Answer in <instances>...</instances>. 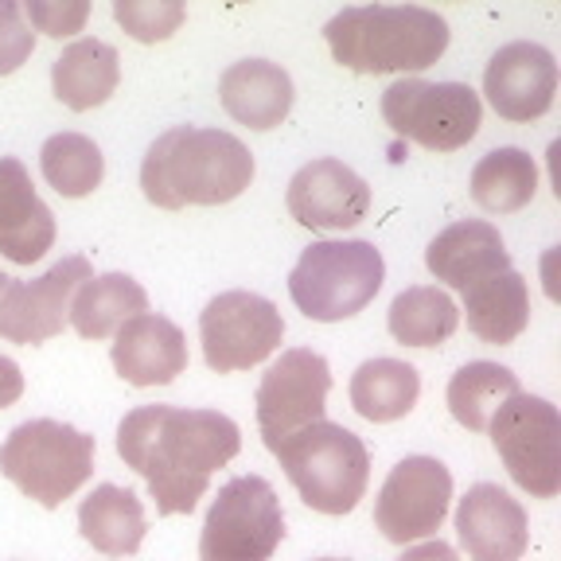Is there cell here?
I'll list each match as a JSON object with an SVG mask.
<instances>
[{
    "label": "cell",
    "instance_id": "obj_1",
    "mask_svg": "<svg viewBox=\"0 0 561 561\" xmlns=\"http://www.w3.org/2000/svg\"><path fill=\"white\" fill-rule=\"evenodd\" d=\"M242 448L238 425L219 410L137 405L117 425V456L145 476L157 515H192L210 476Z\"/></svg>",
    "mask_w": 561,
    "mask_h": 561
},
{
    "label": "cell",
    "instance_id": "obj_2",
    "mask_svg": "<svg viewBox=\"0 0 561 561\" xmlns=\"http://www.w3.org/2000/svg\"><path fill=\"white\" fill-rule=\"evenodd\" d=\"M254 184V152L234 133L175 125L160 133L140 164L145 199L164 210L222 207Z\"/></svg>",
    "mask_w": 561,
    "mask_h": 561
},
{
    "label": "cell",
    "instance_id": "obj_3",
    "mask_svg": "<svg viewBox=\"0 0 561 561\" xmlns=\"http://www.w3.org/2000/svg\"><path fill=\"white\" fill-rule=\"evenodd\" d=\"M324 39L355 75H417L448 51V24L421 4H355L328 20Z\"/></svg>",
    "mask_w": 561,
    "mask_h": 561
},
{
    "label": "cell",
    "instance_id": "obj_4",
    "mask_svg": "<svg viewBox=\"0 0 561 561\" xmlns=\"http://www.w3.org/2000/svg\"><path fill=\"white\" fill-rule=\"evenodd\" d=\"M300 500L320 515H351L367 495L370 453L359 437L332 421H312L270 448Z\"/></svg>",
    "mask_w": 561,
    "mask_h": 561
},
{
    "label": "cell",
    "instance_id": "obj_5",
    "mask_svg": "<svg viewBox=\"0 0 561 561\" xmlns=\"http://www.w3.org/2000/svg\"><path fill=\"white\" fill-rule=\"evenodd\" d=\"M94 437L51 417L24 421L0 445V476L39 507H59L94 476Z\"/></svg>",
    "mask_w": 561,
    "mask_h": 561
},
{
    "label": "cell",
    "instance_id": "obj_6",
    "mask_svg": "<svg viewBox=\"0 0 561 561\" xmlns=\"http://www.w3.org/2000/svg\"><path fill=\"white\" fill-rule=\"evenodd\" d=\"M386 262L363 238L312 242L289 273V297L316 324H340L378 297Z\"/></svg>",
    "mask_w": 561,
    "mask_h": 561
},
{
    "label": "cell",
    "instance_id": "obj_7",
    "mask_svg": "<svg viewBox=\"0 0 561 561\" xmlns=\"http://www.w3.org/2000/svg\"><path fill=\"white\" fill-rule=\"evenodd\" d=\"M382 117L398 137L430 152H456L480 133V94L465 82L402 79L382 94Z\"/></svg>",
    "mask_w": 561,
    "mask_h": 561
},
{
    "label": "cell",
    "instance_id": "obj_8",
    "mask_svg": "<svg viewBox=\"0 0 561 561\" xmlns=\"http://www.w3.org/2000/svg\"><path fill=\"white\" fill-rule=\"evenodd\" d=\"M491 445L507 465L511 480L535 500H553L561 491V413L538 394H523L495 410L488 421Z\"/></svg>",
    "mask_w": 561,
    "mask_h": 561
},
{
    "label": "cell",
    "instance_id": "obj_9",
    "mask_svg": "<svg viewBox=\"0 0 561 561\" xmlns=\"http://www.w3.org/2000/svg\"><path fill=\"white\" fill-rule=\"evenodd\" d=\"M285 538L277 491L262 476H238L210 503L199 561H270Z\"/></svg>",
    "mask_w": 561,
    "mask_h": 561
},
{
    "label": "cell",
    "instance_id": "obj_10",
    "mask_svg": "<svg viewBox=\"0 0 561 561\" xmlns=\"http://www.w3.org/2000/svg\"><path fill=\"white\" fill-rule=\"evenodd\" d=\"M280 340H285V320H280L277 305L257 293H219L199 316L203 359L219 375L257 367L280 347Z\"/></svg>",
    "mask_w": 561,
    "mask_h": 561
},
{
    "label": "cell",
    "instance_id": "obj_11",
    "mask_svg": "<svg viewBox=\"0 0 561 561\" xmlns=\"http://www.w3.org/2000/svg\"><path fill=\"white\" fill-rule=\"evenodd\" d=\"M94 277V265L82 254L62 257L35 280H16L0 273V340L39 347L55 340L70 320V300Z\"/></svg>",
    "mask_w": 561,
    "mask_h": 561
},
{
    "label": "cell",
    "instance_id": "obj_12",
    "mask_svg": "<svg viewBox=\"0 0 561 561\" xmlns=\"http://www.w3.org/2000/svg\"><path fill=\"white\" fill-rule=\"evenodd\" d=\"M453 503V472L437 456H405L390 468L375 500V526L386 542L410 546L440 530Z\"/></svg>",
    "mask_w": 561,
    "mask_h": 561
},
{
    "label": "cell",
    "instance_id": "obj_13",
    "mask_svg": "<svg viewBox=\"0 0 561 561\" xmlns=\"http://www.w3.org/2000/svg\"><path fill=\"white\" fill-rule=\"evenodd\" d=\"M328 390H332V370L324 355L308 347L280 351V359L257 382V430L265 437V448L312 421H324Z\"/></svg>",
    "mask_w": 561,
    "mask_h": 561
},
{
    "label": "cell",
    "instance_id": "obj_14",
    "mask_svg": "<svg viewBox=\"0 0 561 561\" xmlns=\"http://www.w3.org/2000/svg\"><path fill=\"white\" fill-rule=\"evenodd\" d=\"M483 94L503 122H538L550 114L558 94V62L542 44H526V39L507 44L491 55L483 70Z\"/></svg>",
    "mask_w": 561,
    "mask_h": 561
},
{
    "label": "cell",
    "instance_id": "obj_15",
    "mask_svg": "<svg viewBox=\"0 0 561 561\" xmlns=\"http://www.w3.org/2000/svg\"><path fill=\"white\" fill-rule=\"evenodd\" d=\"M285 207L308 230H351L367 219L370 187L343 160L320 157L289 180Z\"/></svg>",
    "mask_w": 561,
    "mask_h": 561
},
{
    "label": "cell",
    "instance_id": "obj_16",
    "mask_svg": "<svg viewBox=\"0 0 561 561\" xmlns=\"http://www.w3.org/2000/svg\"><path fill=\"white\" fill-rule=\"evenodd\" d=\"M456 535L468 561H518L530 542L526 511L500 483H476L456 503Z\"/></svg>",
    "mask_w": 561,
    "mask_h": 561
},
{
    "label": "cell",
    "instance_id": "obj_17",
    "mask_svg": "<svg viewBox=\"0 0 561 561\" xmlns=\"http://www.w3.org/2000/svg\"><path fill=\"white\" fill-rule=\"evenodd\" d=\"M110 359L129 386H168L187 370V340L168 316L140 312L114 332Z\"/></svg>",
    "mask_w": 561,
    "mask_h": 561
},
{
    "label": "cell",
    "instance_id": "obj_18",
    "mask_svg": "<svg viewBox=\"0 0 561 561\" xmlns=\"http://www.w3.org/2000/svg\"><path fill=\"white\" fill-rule=\"evenodd\" d=\"M55 245V215L32 187L16 157H0V254L12 265H35Z\"/></svg>",
    "mask_w": 561,
    "mask_h": 561
},
{
    "label": "cell",
    "instance_id": "obj_19",
    "mask_svg": "<svg viewBox=\"0 0 561 561\" xmlns=\"http://www.w3.org/2000/svg\"><path fill=\"white\" fill-rule=\"evenodd\" d=\"M425 265L437 280H445L448 289L468 293L480 280L495 277V273L511 270L507 242H503L500 227H491L483 219H465L445 227L425 250Z\"/></svg>",
    "mask_w": 561,
    "mask_h": 561
},
{
    "label": "cell",
    "instance_id": "obj_20",
    "mask_svg": "<svg viewBox=\"0 0 561 561\" xmlns=\"http://www.w3.org/2000/svg\"><path fill=\"white\" fill-rule=\"evenodd\" d=\"M293 79L289 70L270 59L230 62L219 79V102L238 125L245 129H277L293 110Z\"/></svg>",
    "mask_w": 561,
    "mask_h": 561
},
{
    "label": "cell",
    "instance_id": "obj_21",
    "mask_svg": "<svg viewBox=\"0 0 561 561\" xmlns=\"http://www.w3.org/2000/svg\"><path fill=\"white\" fill-rule=\"evenodd\" d=\"M122 82V55L102 39H75L51 62V90L67 110L87 114L114 98Z\"/></svg>",
    "mask_w": 561,
    "mask_h": 561
},
{
    "label": "cell",
    "instance_id": "obj_22",
    "mask_svg": "<svg viewBox=\"0 0 561 561\" xmlns=\"http://www.w3.org/2000/svg\"><path fill=\"white\" fill-rule=\"evenodd\" d=\"M79 530L105 558H129L145 542V503L129 488L98 483L79 507Z\"/></svg>",
    "mask_w": 561,
    "mask_h": 561
},
{
    "label": "cell",
    "instance_id": "obj_23",
    "mask_svg": "<svg viewBox=\"0 0 561 561\" xmlns=\"http://www.w3.org/2000/svg\"><path fill=\"white\" fill-rule=\"evenodd\" d=\"M465 316H468V328L483 343L507 347L530 324V285L515 270L495 273V277L480 280V285H472L465 293Z\"/></svg>",
    "mask_w": 561,
    "mask_h": 561
},
{
    "label": "cell",
    "instance_id": "obj_24",
    "mask_svg": "<svg viewBox=\"0 0 561 561\" xmlns=\"http://www.w3.org/2000/svg\"><path fill=\"white\" fill-rule=\"evenodd\" d=\"M149 312V293L129 273H102L90 277L70 300V324L82 340H110L133 316Z\"/></svg>",
    "mask_w": 561,
    "mask_h": 561
},
{
    "label": "cell",
    "instance_id": "obj_25",
    "mask_svg": "<svg viewBox=\"0 0 561 561\" xmlns=\"http://www.w3.org/2000/svg\"><path fill=\"white\" fill-rule=\"evenodd\" d=\"M421 375L402 359H367L351 375V405L375 425L398 421L417 405Z\"/></svg>",
    "mask_w": 561,
    "mask_h": 561
},
{
    "label": "cell",
    "instance_id": "obj_26",
    "mask_svg": "<svg viewBox=\"0 0 561 561\" xmlns=\"http://www.w3.org/2000/svg\"><path fill=\"white\" fill-rule=\"evenodd\" d=\"M386 324L402 347H440L445 340H453L460 308L437 285H410L394 297Z\"/></svg>",
    "mask_w": 561,
    "mask_h": 561
},
{
    "label": "cell",
    "instance_id": "obj_27",
    "mask_svg": "<svg viewBox=\"0 0 561 561\" xmlns=\"http://www.w3.org/2000/svg\"><path fill=\"white\" fill-rule=\"evenodd\" d=\"M538 192V164L523 149H491L472 168V199L491 215H515Z\"/></svg>",
    "mask_w": 561,
    "mask_h": 561
},
{
    "label": "cell",
    "instance_id": "obj_28",
    "mask_svg": "<svg viewBox=\"0 0 561 561\" xmlns=\"http://www.w3.org/2000/svg\"><path fill=\"white\" fill-rule=\"evenodd\" d=\"M518 394V375L500 363H468L448 382V410L468 433H488V421L495 417L507 398Z\"/></svg>",
    "mask_w": 561,
    "mask_h": 561
},
{
    "label": "cell",
    "instance_id": "obj_29",
    "mask_svg": "<svg viewBox=\"0 0 561 561\" xmlns=\"http://www.w3.org/2000/svg\"><path fill=\"white\" fill-rule=\"evenodd\" d=\"M39 168H44V180L62 199H82L94 187H102L105 157L82 133H55L39 149Z\"/></svg>",
    "mask_w": 561,
    "mask_h": 561
},
{
    "label": "cell",
    "instance_id": "obj_30",
    "mask_svg": "<svg viewBox=\"0 0 561 561\" xmlns=\"http://www.w3.org/2000/svg\"><path fill=\"white\" fill-rule=\"evenodd\" d=\"M180 0H114V20L137 44H164L184 24Z\"/></svg>",
    "mask_w": 561,
    "mask_h": 561
},
{
    "label": "cell",
    "instance_id": "obj_31",
    "mask_svg": "<svg viewBox=\"0 0 561 561\" xmlns=\"http://www.w3.org/2000/svg\"><path fill=\"white\" fill-rule=\"evenodd\" d=\"M27 27L51 35V39H67V35L82 32L90 20L87 0H27L24 4Z\"/></svg>",
    "mask_w": 561,
    "mask_h": 561
},
{
    "label": "cell",
    "instance_id": "obj_32",
    "mask_svg": "<svg viewBox=\"0 0 561 561\" xmlns=\"http://www.w3.org/2000/svg\"><path fill=\"white\" fill-rule=\"evenodd\" d=\"M35 51V32L27 27L16 0H0V79L20 70Z\"/></svg>",
    "mask_w": 561,
    "mask_h": 561
},
{
    "label": "cell",
    "instance_id": "obj_33",
    "mask_svg": "<svg viewBox=\"0 0 561 561\" xmlns=\"http://www.w3.org/2000/svg\"><path fill=\"white\" fill-rule=\"evenodd\" d=\"M20 394H24V375H20V367L9 355H0V410L16 405Z\"/></svg>",
    "mask_w": 561,
    "mask_h": 561
},
{
    "label": "cell",
    "instance_id": "obj_34",
    "mask_svg": "<svg viewBox=\"0 0 561 561\" xmlns=\"http://www.w3.org/2000/svg\"><path fill=\"white\" fill-rule=\"evenodd\" d=\"M398 561H460L456 558V550L448 542H421V546H410V550L402 553Z\"/></svg>",
    "mask_w": 561,
    "mask_h": 561
},
{
    "label": "cell",
    "instance_id": "obj_35",
    "mask_svg": "<svg viewBox=\"0 0 561 561\" xmlns=\"http://www.w3.org/2000/svg\"><path fill=\"white\" fill-rule=\"evenodd\" d=\"M320 561H340V558H320Z\"/></svg>",
    "mask_w": 561,
    "mask_h": 561
}]
</instances>
